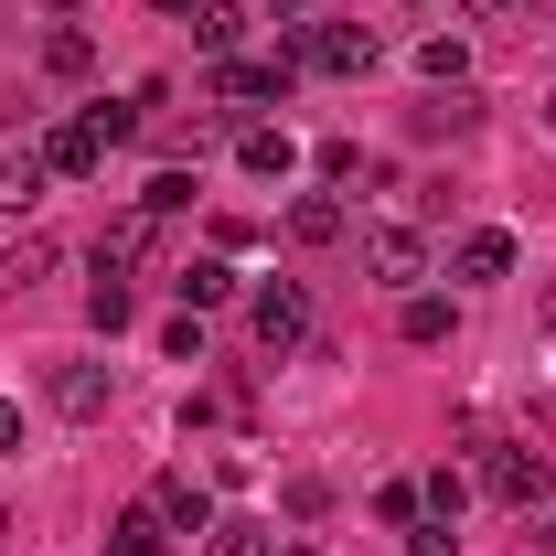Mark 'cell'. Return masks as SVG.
<instances>
[{
  "mask_svg": "<svg viewBox=\"0 0 556 556\" xmlns=\"http://www.w3.org/2000/svg\"><path fill=\"white\" fill-rule=\"evenodd\" d=\"M546 129H556V97H546Z\"/></svg>",
  "mask_w": 556,
  "mask_h": 556,
  "instance_id": "obj_32",
  "label": "cell"
},
{
  "mask_svg": "<svg viewBox=\"0 0 556 556\" xmlns=\"http://www.w3.org/2000/svg\"><path fill=\"white\" fill-rule=\"evenodd\" d=\"M289 65H300V54H268V65H236V54H225V65H214V97H225V108H268V97H289Z\"/></svg>",
  "mask_w": 556,
  "mask_h": 556,
  "instance_id": "obj_6",
  "label": "cell"
},
{
  "mask_svg": "<svg viewBox=\"0 0 556 556\" xmlns=\"http://www.w3.org/2000/svg\"><path fill=\"white\" fill-rule=\"evenodd\" d=\"M43 161H54V172H65V182H86V172H97V161H108V139L86 129V118H65V129L43 139Z\"/></svg>",
  "mask_w": 556,
  "mask_h": 556,
  "instance_id": "obj_12",
  "label": "cell"
},
{
  "mask_svg": "<svg viewBox=\"0 0 556 556\" xmlns=\"http://www.w3.org/2000/svg\"><path fill=\"white\" fill-rule=\"evenodd\" d=\"M450 268H460L471 289H482V278H503V268H514V236H503V225H471V236L450 247Z\"/></svg>",
  "mask_w": 556,
  "mask_h": 556,
  "instance_id": "obj_10",
  "label": "cell"
},
{
  "mask_svg": "<svg viewBox=\"0 0 556 556\" xmlns=\"http://www.w3.org/2000/svg\"><path fill=\"white\" fill-rule=\"evenodd\" d=\"M43 268H54V236H0V300H22Z\"/></svg>",
  "mask_w": 556,
  "mask_h": 556,
  "instance_id": "obj_11",
  "label": "cell"
},
{
  "mask_svg": "<svg viewBox=\"0 0 556 556\" xmlns=\"http://www.w3.org/2000/svg\"><path fill=\"white\" fill-rule=\"evenodd\" d=\"M150 247H161V214H118V225H108V247H97V278L150 268Z\"/></svg>",
  "mask_w": 556,
  "mask_h": 556,
  "instance_id": "obj_7",
  "label": "cell"
},
{
  "mask_svg": "<svg viewBox=\"0 0 556 556\" xmlns=\"http://www.w3.org/2000/svg\"><path fill=\"white\" fill-rule=\"evenodd\" d=\"M236 161H247L257 182H278V172H289L300 150H289V129H247V139H236Z\"/></svg>",
  "mask_w": 556,
  "mask_h": 556,
  "instance_id": "obj_18",
  "label": "cell"
},
{
  "mask_svg": "<svg viewBox=\"0 0 556 556\" xmlns=\"http://www.w3.org/2000/svg\"><path fill=\"white\" fill-rule=\"evenodd\" d=\"M300 65H321V75H364L386 43H375V22H300V43H289Z\"/></svg>",
  "mask_w": 556,
  "mask_h": 556,
  "instance_id": "obj_1",
  "label": "cell"
},
{
  "mask_svg": "<svg viewBox=\"0 0 556 556\" xmlns=\"http://www.w3.org/2000/svg\"><path fill=\"white\" fill-rule=\"evenodd\" d=\"M364 268L386 278V289H417V278H428V236H417V225H375V236H364Z\"/></svg>",
  "mask_w": 556,
  "mask_h": 556,
  "instance_id": "obj_3",
  "label": "cell"
},
{
  "mask_svg": "<svg viewBox=\"0 0 556 556\" xmlns=\"http://www.w3.org/2000/svg\"><path fill=\"white\" fill-rule=\"evenodd\" d=\"M54 11H75V0H54Z\"/></svg>",
  "mask_w": 556,
  "mask_h": 556,
  "instance_id": "obj_34",
  "label": "cell"
},
{
  "mask_svg": "<svg viewBox=\"0 0 556 556\" xmlns=\"http://www.w3.org/2000/svg\"><path fill=\"white\" fill-rule=\"evenodd\" d=\"M204 556H278V546H268V525H247V514H214Z\"/></svg>",
  "mask_w": 556,
  "mask_h": 556,
  "instance_id": "obj_19",
  "label": "cell"
},
{
  "mask_svg": "<svg viewBox=\"0 0 556 556\" xmlns=\"http://www.w3.org/2000/svg\"><path fill=\"white\" fill-rule=\"evenodd\" d=\"M43 65H54V75H86V65H97V43H86V33H54V43H43Z\"/></svg>",
  "mask_w": 556,
  "mask_h": 556,
  "instance_id": "obj_24",
  "label": "cell"
},
{
  "mask_svg": "<svg viewBox=\"0 0 556 556\" xmlns=\"http://www.w3.org/2000/svg\"><path fill=\"white\" fill-rule=\"evenodd\" d=\"M278 556H311V546H278Z\"/></svg>",
  "mask_w": 556,
  "mask_h": 556,
  "instance_id": "obj_31",
  "label": "cell"
},
{
  "mask_svg": "<svg viewBox=\"0 0 556 556\" xmlns=\"http://www.w3.org/2000/svg\"><path fill=\"white\" fill-rule=\"evenodd\" d=\"M43 182H54V161H43V139H11V150H0V214H22L33 193H43Z\"/></svg>",
  "mask_w": 556,
  "mask_h": 556,
  "instance_id": "obj_8",
  "label": "cell"
},
{
  "mask_svg": "<svg viewBox=\"0 0 556 556\" xmlns=\"http://www.w3.org/2000/svg\"><path fill=\"white\" fill-rule=\"evenodd\" d=\"M460 11H471V22H514L525 0H460Z\"/></svg>",
  "mask_w": 556,
  "mask_h": 556,
  "instance_id": "obj_27",
  "label": "cell"
},
{
  "mask_svg": "<svg viewBox=\"0 0 556 556\" xmlns=\"http://www.w3.org/2000/svg\"><path fill=\"white\" fill-rule=\"evenodd\" d=\"M150 514H161L172 535H214V492L193 482V471H161V482H150Z\"/></svg>",
  "mask_w": 556,
  "mask_h": 556,
  "instance_id": "obj_4",
  "label": "cell"
},
{
  "mask_svg": "<svg viewBox=\"0 0 556 556\" xmlns=\"http://www.w3.org/2000/svg\"><path fill=\"white\" fill-rule=\"evenodd\" d=\"M193 43H204V54H236V43H247V11H236V0H204V11H193Z\"/></svg>",
  "mask_w": 556,
  "mask_h": 556,
  "instance_id": "obj_17",
  "label": "cell"
},
{
  "mask_svg": "<svg viewBox=\"0 0 556 556\" xmlns=\"http://www.w3.org/2000/svg\"><path fill=\"white\" fill-rule=\"evenodd\" d=\"M108 396H118L108 364H54V407H65V417H108Z\"/></svg>",
  "mask_w": 556,
  "mask_h": 556,
  "instance_id": "obj_9",
  "label": "cell"
},
{
  "mask_svg": "<svg viewBox=\"0 0 556 556\" xmlns=\"http://www.w3.org/2000/svg\"><path fill=\"white\" fill-rule=\"evenodd\" d=\"M108 556H172V525H161L150 503H129V514L108 525Z\"/></svg>",
  "mask_w": 556,
  "mask_h": 556,
  "instance_id": "obj_13",
  "label": "cell"
},
{
  "mask_svg": "<svg viewBox=\"0 0 556 556\" xmlns=\"http://www.w3.org/2000/svg\"><path fill=\"white\" fill-rule=\"evenodd\" d=\"M535 321H546V343H556V278H546V311H535Z\"/></svg>",
  "mask_w": 556,
  "mask_h": 556,
  "instance_id": "obj_30",
  "label": "cell"
},
{
  "mask_svg": "<svg viewBox=\"0 0 556 556\" xmlns=\"http://www.w3.org/2000/svg\"><path fill=\"white\" fill-rule=\"evenodd\" d=\"M332 236H343V204L332 193H300L289 204V247H332Z\"/></svg>",
  "mask_w": 556,
  "mask_h": 556,
  "instance_id": "obj_15",
  "label": "cell"
},
{
  "mask_svg": "<svg viewBox=\"0 0 556 556\" xmlns=\"http://www.w3.org/2000/svg\"><path fill=\"white\" fill-rule=\"evenodd\" d=\"M0 535H11V514H0Z\"/></svg>",
  "mask_w": 556,
  "mask_h": 556,
  "instance_id": "obj_33",
  "label": "cell"
},
{
  "mask_svg": "<svg viewBox=\"0 0 556 556\" xmlns=\"http://www.w3.org/2000/svg\"><path fill=\"white\" fill-rule=\"evenodd\" d=\"M417 503H428L417 482H386V492H375V514H386V525H417Z\"/></svg>",
  "mask_w": 556,
  "mask_h": 556,
  "instance_id": "obj_26",
  "label": "cell"
},
{
  "mask_svg": "<svg viewBox=\"0 0 556 556\" xmlns=\"http://www.w3.org/2000/svg\"><path fill=\"white\" fill-rule=\"evenodd\" d=\"M417 129H428V139H460V129H482V97H471V86H439V97L417 108Z\"/></svg>",
  "mask_w": 556,
  "mask_h": 556,
  "instance_id": "obj_14",
  "label": "cell"
},
{
  "mask_svg": "<svg viewBox=\"0 0 556 556\" xmlns=\"http://www.w3.org/2000/svg\"><path fill=\"white\" fill-rule=\"evenodd\" d=\"M247 332H257L268 353H300L311 343V289H300V278H268V289L247 300Z\"/></svg>",
  "mask_w": 556,
  "mask_h": 556,
  "instance_id": "obj_2",
  "label": "cell"
},
{
  "mask_svg": "<svg viewBox=\"0 0 556 556\" xmlns=\"http://www.w3.org/2000/svg\"><path fill=\"white\" fill-rule=\"evenodd\" d=\"M0 450H22V417H11V407H0Z\"/></svg>",
  "mask_w": 556,
  "mask_h": 556,
  "instance_id": "obj_28",
  "label": "cell"
},
{
  "mask_svg": "<svg viewBox=\"0 0 556 556\" xmlns=\"http://www.w3.org/2000/svg\"><path fill=\"white\" fill-rule=\"evenodd\" d=\"M193 204V172H150V193H139V214H182Z\"/></svg>",
  "mask_w": 556,
  "mask_h": 556,
  "instance_id": "obj_23",
  "label": "cell"
},
{
  "mask_svg": "<svg viewBox=\"0 0 556 556\" xmlns=\"http://www.w3.org/2000/svg\"><path fill=\"white\" fill-rule=\"evenodd\" d=\"M86 321L118 332V321H129V278H97V289H86Z\"/></svg>",
  "mask_w": 556,
  "mask_h": 556,
  "instance_id": "obj_22",
  "label": "cell"
},
{
  "mask_svg": "<svg viewBox=\"0 0 556 556\" xmlns=\"http://www.w3.org/2000/svg\"><path fill=\"white\" fill-rule=\"evenodd\" d=\"M417 75H428V86H460V33H428V43H417Z\"/></svg>",
  "mask_w": 556,
  "mask_h": 556,
  "instance_id": "obj_21",
  "label": "cell"
},
{
  "mask_svg": "<svg viewBox=\"0 0 556 556\" xmlns=\"http://www.w3.org/2000/svg\"><path fill=\"white\" fill-rule=\"evenodd\" d=\"M482 492H492V503H535V492H546V460L514 450V439H492V450H482Z\"/></svg>",
  "mask_w": 556,
  "mask_h": 556,
  "instance_id": "obj_5",
  "label": "cell"
},
{
  "mask_svg": "<svg viewBox=\"0 0 556 556\" xmlns=\"http://www.w3.org/2000/svg\"><path fill=\"white\" fill-rule=\"evenodd\" d=\"M268 11H289V22H311V11H321V0H268Z\"/></svg>",
  "mask_w": 556,
  "mask_h": 556,
  "instance_id": "obj_29",
  "label": "cell"
},
{
  "mask_svg": "<svg viewBox=\"0 0 556 556\" xmlns=\"http://www.w3.org/2000/svg\"><path fill=\"white\" fill-rule=\"evenodd\" d=\"M172 289H182V311H214V300H236V268H225V257H193Z\"/></svg>",
  "mask_w": 556,
  "mask_h": 556,
  "instance_id": "obj_16",
  "label": "cell"
},
{
  "mask_svg": "<svg viewBox=\"0 0 556 556\" xmlns=\"http://www.w3.org/2000/svg\"><path fill=\"white\" fill-rule=\"evenodd\" d=\"M407 343H450V300H428V289H407V321H396Z\"/></svg>",
  "mask_w": 556,
  "mask_h": 556,
  "instance_id": "obj_20",
  "label": "cell"
},
{
  "mask_svg": "<svg viewBox=\"0 0 556 556\" xmlns=\"http://www.w3.org/2000/svg\"><path fill=\"white\" fill-rule=\"evenodd\" d=\"M407 556H460V535H450V514H428V525H407Z\"/></svg>",
  "mask_w": 556,
  "mask_h": 556,
  "instance_id": "obj_25",
  "label": "cell"
}]
</instances>
